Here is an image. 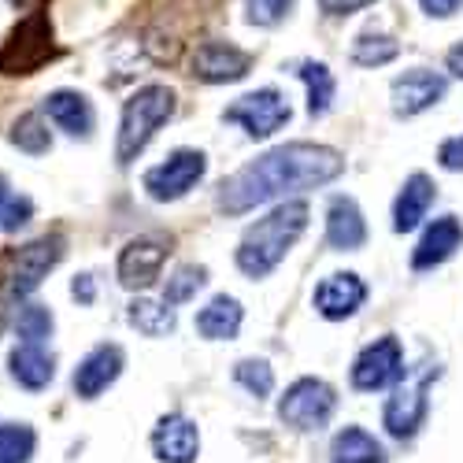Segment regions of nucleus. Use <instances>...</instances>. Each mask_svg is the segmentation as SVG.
<instances>
[{
  "label": "nucleus",
  "instance_id": "nucleus-2",
  "mask_svg": "<svg viewBox=\"0 0 463 463\" xmlns=\"http://www.w3.org/2000/svg\"><path fill=\"white\" fill-rule=\"evenodd\" d=\"M307 230V204L286 201L275 212L256 219L238 245V267L249 279H267L286 260V252L297 245V238Z\"/></svg>",
  "mask_w": 463,
  "mask_h": 463
},
{
  "label": "nucleus",
  "instance_id": "nucleus-22",
  "mask_svg": "<svg viewBox=\"0 0 463 463\" xmlns=\"http://www.w3.org/2000/svg\"><path fill=\"white\" fill-rule=\"evenodd\" d=\"M241 319H245V312L234 297H212L208 307L197 312V330L208 341H230V337H238Z\"/></svg>",
  "mask_w": 463,
  "mask_h": 463
},
{
  "label": "nucleus",
  "instance_id": "nucleus-39",
  "mask_svg": "<svg viewBox=\"0 0 463 463\" xmlns=\"http://www.w3.org/2000/svg\"><path fill=\"white\" fill-rule=\"evenodd\" d=\"M12 5H15V8H26V5H30V0H12Z\"/></svg>",
  "mask_w": 463,
  "mask_h": 463
},
{
  "label": "nucleus",
  "instance_id": "nucleus-1",
  "mask_svg": "<svg viewBox=\"0 0 463 463\" xmlns=\"http://www.w3.org/2000/svg\"><path fill=\"white\" fill-rule=\"evenodd\" d=\"M345 171V160L337 148L312 145V141H293L282 148L263 152L260 160L245 164L219 185V208L226 215H245L267 201L289 197V193L319 189L334 182Z\"/></svg>",
  "mask_w": 463,
  "mask_h": 463
},
{
  "label": "nucleus",
  "instance_id": "nucleus-13",
  "mask_svg": "<svg viewBox=\"0 0 463 463\" xmlns=\"http://www.w3.org/2000/svg\"><path fill=\"white\" fill-rule=\"evenodd\" d=\"M119 374H123V349L119 345H97L74 367V393L82 401H97Z\"/></svg>",
  "mask_w": 463,
  "mask_h": 463
},
{
  "label": "nucleus",
  "instance_id": "nucleus-8",
  "mask_svg": "<svg viewBox=\"0 0 463 463\" xmlns=\"http://www.w3.org/2000/svg\"><path fill=\"white\" fill-rule=\"evenodd\" d=\"M208 171V156L197 148H178L164 164L145 171V193L152 201H178L197 185Z\"/></svg>",
  "mask_w": 463,
  "mask_h": 463
},
{
  "label": "nucleus",
  "instance_id": "nucleus-7",
  "mask_svg": "<svg viewBox=\"0 0 463 463\" xmlns=\"http://www.w3.org/2000/svg\"><path fill=\"white\" fill-rule=\"evenodd\" d=\"M334 408H337V393L323 378H297L279 401V419L286 427L307 434V430H323Z\"/></svg>",
  "mask_w": 463,
  "mask_h": 463
},
{
  "label": "nucleus",
  "instance_id": "nucleus-36",
  "mask_svg": "<svg viewBox=\"0 0 463 463\" xmlns=\"http://www.w3.org/2000/svg\"><path fill=\"white\" fill-rule=\"evenodd\" d=\"M71 297L79 300V304H93V300H97V282H93V275H74Z\"/></svg>",
  "mask_w": 463,
  "mask_h": 463
},
{
  "label": "nucleus",
  "instance_id": "nucleus-38",
  "mask_svg": "<svg viewBox=\"0 0 463 463\" xmlns=\"http://www.w3.org/2000/svg\"><path fill=\"white\" fill-rule=\"evenodd\" d=\"M445 63H449V71L456 74V79H463V45H456V49H449V56H445Z\"/></svg>",
  "mask_w": 463,
  "mask_h": 463
},
{
  "label": "nucleus",
  "instance_id": "nucleus-25",
  "mask_svg": "<svg viewBox=\"0 0 463 463\" xmlns=\"http://www.w3.org/2000/svg\"><path fill=\"white\" fill-rule=\"evenodd\" d=\"M8 141L19 152H26V156H45V152L52 148V130H49L42 111H23L8 130Z\"/></svg>",
  "mask_w": 463,
  "mask_h": 463
},
{
  "label": "nucleus",
  "instance_id": "nucleus-9",
  "mask_svg": "<svg viewBox=\"0 0 463 463\" xmlns=\"http://www.w3.org/2000/svg\"><path fill=\"white\" fill-rule=\"evenodd\" d=\"M289 100L279 93V90H256V93H245L241 100H234L222 119L226 123H238L249 137H271L275 130H282L289 123Z\"/></svg>",
  "mask_w": 463,
  "mask_h": 463
},
{
  "label": "nucleus",
  "instance_id": "nucleus-4",
  "mask_svg": "<svg viewBox=\"0 0 463 463\" xmlns=\"http://www.w3.org/2000/svg\"><path fill=\"white\" fill-rule=\"evenodd\" d=\"M49 60H56L49 12H30L0 45V74H37Z\"/></svg>",
  "mask_w": 463,
  "mask_h": 463
},
{
  "label": "nucleus",
  "instance_id": "nucleus-23",
  "mask_svg": "<svg viewBox=\"0 0 463 463\" xmlns=\"http://www.w3.org/2000/svg\"><path fill=\"white\" fill-rule=\"evenodd\" d=\"M330 459L334 463H385V449L364 427H345L330 441Z\"/></svg>",
  "mask_w": 463,
  "mask_h": 463
},
{
  "label": "nucleus",
  "instance_id": "nucleus-27",
  "mask_svg": "<svg viewBox=\"0 0 463 463\" xmlns=\"http://www.w3.org/2000/svg\"><path fill=\"white\" fill-rule=\"evenodd\" d=\"M37 434L26 422H0V463H26L33 456Z\"/></svg>",
  "mask_w": 463,
  "mask_h": 463
},
{
  "label": "nucleus",
  "instance_id": "nucleus-19",
  "mask_svg": "<svg viewBox=\"0 0 463 463\" xmlns=\"http://www.w3.org/2000/svg\"><path fill=\"white\" fill-rule=\"evenodd\" d=\"M367 241V222L353 197H334L326 212V245L337 252H353Z\"/></svg>",
  "mask_w": 463,
  "mask_h": 463
},
{
  "label": "nucleus",
  "instance_id": "nucleus-21",
  "mask_svg": "<svg viewBox=\"0 0 463 463\" xmlns=\"http://www.w3.org/2000/svg\"><path fill=\"white\" fill-rule=\"evenodd\" d=\"M434 204V182L427 175H411L401 189V197L393 204V230L397 234H408V230H415L422 219H427Z\"/></svg>",
  "mask_w": 463,
  "mask_h": 463
},
{
  "label": "nucleus",
  "instance_id": "nucleus-30",
  "mask_svg": "<svg viewBox=\"0 0 463 463\" xmlns=\"http://www.w3.org/2000/svg\"><path fill=\"white\" fill-rule=\"evenodd\" d=\"M397 52H401V45L390 33H360L356 45H353V60L360 67H382V63L397 60Z\"/></svg>",
  "mask_w": 463,
  "mask_h": 463
},
{
  "label": "nucleus",
  "instance_id": "nucleus-37",
  "mask_svg": "<svg viewBox=\"0 0 463 463\" xmlns=\"http://www.w3.org/2000/svg\"><path fill=\"white\" fill-rule=\"evenodd\" d=\"M419 5H422V12L434 15V19H452L463 0H419Z\"/></svg>",
  "mask_w": 463,
  "mask_h": 463
},
{
  "label": "nucleus",
  "instance_id": "nucleus-12",
  "mask_svg": "<svg viewBox=\"0 0 463 463\" xmlns=\"http://www.w3.org/2000/svg\"><path fill=\"white\" fill-rule=\"evenodd\" d=\"M249 67H252V56L230 42H204L197 52H193V74H197L201 82H212V86L245 79Z\"/></svg>",
  "mask_w": 463,
  "mask_h": 463
},
{
  "label": "nucleus",
  "instance_id": "nucleus-35",
  "mask_svg": "<svg viewBox=\"0 0 463 463\" xmlns=\"http://www.w3.org/2000/svg\"><path fill=\"white\" fill-rule=\"evenodd\" d=\"M367 5H374V0H319V8L326 15H353V12L367 8Z\"/></svg>",
  "mask_w": 463,
  "mask_h": 463
},
{
  "label": "nucleus",
  "instance_id": "nucleus-33",
  "mask_svg": "<svg viewBox=\"0 0 463 463\" xmlns=\"http://www.w3.org/2000/svg\"><path fill=\"white\" fill-rule=\"evenodd\" d=\"M293 8V0H245V15L256 26H279Z\"/></svg>",
  "mask_w": 463,
  "mask_h": 463
},
{
  "label": "nucleus",
  "instance_id": "nucleus-18",
  "mask_svg": "<svg viewBox=\"0 0 463 463\" xmlns=\"http://www.w3.org/2000/svg\"><path fill=\"white\" fill-rule=\"evenodd\" d=\"M459 245H463V226H459V219H456V215H441V219H434V222L427 226V234L419 238V245H415V252H411V267H415V271H430V267L445 263Z\"/></svg>",
  "mask_w": 463,
  "mask_h": 463
},
{
  "label": "nucleus",
  "instance_id": "nucleus-17",
  "mask_svg": "<svg viewBox=\"0 0 463 463\" xmlns=\"http://www.w3.org/2000/svg\"><path fill=\"white\" fill-rule=\"evenodd\" d=\"M45 115H49L52 127H60L71 137H90L93 123H97L90 97L79 93V90H56V93H49L45 97Z\"/></svg>",
  "mask_w": 463,
  "mask_h": 463
},
{
  "label": "nucleus",
  "instance_id": "nucleus-29",
  "mask_svg": "<svg viewBox=\"0 0 463 463\" xmlns=\"http://www.w3.org/2000/svg\"><path fill=\"white\" fill-rule=\"evenodd\" d=\"M15 337L23 345H45L52 337V312L45 304H26L19 307V319H15Z\"/></svg>",
  "mask_w": 463,
  "mask_h": 463
},
{
  "label": "nucleus",
  "instance_id": "nucleus-20",
  "mask_svg": "<svg viewBox=\"0 0 463 463\" xmlns=\"http://www.w3.org/2000/svg\"><path fill=\"white\" fill-rule=\"evenodd\" d=\"M8 371L12 378L23 385V390H45V385L56 378V356L45 349V345H15L8 356Z\"/></svg>",
  "mask_w": 463,
  "mask_h": 463
},
{
  "label": "nucleus",
  "instance_id": "nucleus-32",
  "mask_svg": "<svg viewBox=\"0 0 463 463\" xmlns=\"http://www.w3.org/2000/svg\"><path fill=\"white\" fill-rule=\"evenodd\" d=\"M234 378L245 385L256 401L271 397V390H275V371H271V364H267V360H241L234 367Z\"/></svg>",
  "mask_w": 463,
  "mask_h": 463
},
{
  "label": "nucleus",
  "instance_id": "nucleus-5",
  "mask_svg": "<svg viewBox=\"0 0 463 463\" xmlns=\"http://www.w3.org/2000/svg\"><path fill=\"white\" fill-rule=\"evenodd\" d=\"M438 378V367L427 364L422 371H404V378L393 385V397L385 401V411H382V422L385 430H390L393 438H415L419 427L427 422V411H430V382Z\"/></svg>",
  "mask_w": 463,
  "mask_h": 463
},
{
  "label": "nucleus",
  "instance_id": "nucleus-14",
  "mask_svg": "<svg viewBox=\"0 0 463 463\" xmlns=\"http://www.w3.org/2000/svg\"><path fill=\"white\" fill-rule=\"evenodd\" d=\"M449 82L441 79V74L427 71V67H415V71H404L401 79L393 82V111L397 115H419V111H427L434 108L441 97H445Z\"/></svg>",
  "mask_w": 463,
  "mask_h": 463
},
{
  "label": "nucleus",
  "instance_id": "nucleus-10",
  "mask_svg": "<svg viewBox=\"0 0 463 463\" xmlns=\"http://www.w3.org/2000/svg\"><path fill=\"white\" fill-rule=\"evenodd\" d=\"M404 349L397 337H378L374 345L356 356L353 364V385L364 393H374V390H385V385H397L404 378Z\"/></svg>",
  "mask_w": 463,
  "mask_h": 463
},
{
  "label": "nucleus",
  "instance_id": "nucleus-16",
  "mask_svg": "<svg viewBox=\"0 0 463 463\" xmlns=\"http://www.w3.org/2000/svg\"><path fill=\"white\" fill-rule=\"evenodd\" d=\"M316 312L323 319H349L356 307L367 300V286L360 282V275H326L319 286H316Z\"/></svg>",
  "mask_w": 463,
  "mask_h": 463
},
{
  "label": "nucleus",
  "instance_id": "nucleus-6",
  "mask_svg": "<svg viewBox=\"0 0 463 463\" xmlns=\"http://www.w3.org/2000/svg\"><path fill=\"white\" fill-rule=\"evenodd\" d=\"M63 260V238H37V241H30V245H23L15 256H12V263H8V271H5V279H0V297L5 300H23V297H30L37 286H42L45 279H49V271Z\"/></svg>",
  "mask_w": 463,
  "mask_h": 463
},
{
  "label": "nucleus",
  "instance_id": "nucleus-28",
  "mask_svg": "<svg viewBox=\"0 0 463 463\" xmlns=\"http://www.w3.org/2000/svg\"><path fill=\"white\" fill-rule=\"evenodd\" d=\"M30 219H33V201L15 193L8 185V178L0 175V230H5V234H15V230L26 226Z\"/></svg>",
  "mask_w": 463,
  "mask_h": 463
},
{
  "label": "nucleus",
  "instance_id": "nucleus-31",
  "mask_svg": "<svg viewBox=\"0 0 463 463\" xmlns=\"http://www.w3.org/2000/svg\"><path fill=\"white\" fill-rule=\"evenodd\" d=\"M204 279H208V271H204V267H197V263L175 267V275H171L167 286H164V300H167V304H185V300H193V297H197V289L204 286Z\"/></svg>",
  "mask_w": 463,
  "mask_h": 463
},
{
  "label": "nucleus",
  "instance_id": "nucleus-15",
  "mask_svg": "<svg viewBox=\"0 0 463 463\" xmlns=\"http://www.w3.org/2000/svg\"><path fill=\"white\" fill-rule=\"evenodd\" d=\"M152 452L164 463H193L201 452V434L185 415H164L152 430Z\"/></svg>",
  "mask_w": 463,
  "mask_h": 463
},
{
  "label": "nucleus",
  "instance_id": "nucleus-26",
  "mask_svg": "<svg viewBox=\"0 0 463 463\" xmlns=\"http://www.w3.org/2000/svg\"><path fill=\"white\" fill-rule=\"evenodd\" d=\"M297 74L307 86V115L319 119V115H326L330 104H334V74H330L326 63H316V60H304L297 67Z\"/></svg>",
  "mask_w": 463,
  "mask_h": 463
},
{
  "label": "nucleus",
  "instance_id": "nucleus-24",
  "mask_svg": "<svg viewBox=\"0 0 463 463\" xmlns=\"http://www.w3.org/2000/svg\"><path fill=\"white\" fill-rule=\"evenodd\" d=\"M130 326L145 337H167L175 330V304L167 300H148V297H137L127 312Z\"/></svg>",
  "mask_w": 463,
  "mask_h": 463
},
{
  "label": "nucleus",
  "instance_id": "nucleus-3",
  "mask_svg": "<svg viewBox=\"0 0 463 463\" xmlns=\"http://www.w3.org/2000/svg\"><path fill=\"white\" fill-rule=\"evenodd\" d=\"M175 90L171 86H145L137 90L127 104H123V119H119V145H115V156L119 164L137 160L145 145L160 134V127L175 115Z\"/></svg>",
  "mask_w": 463,
  "mask_h": 463
},
{
  "label": "nucleus",
  "instance_id": "nucleus-11",
  "mask_svg": "<svg viewBox=\"0 0 463 463\" xmlns=\"http://www.w3.org/2000/svg\"><path fill=\"white\" fill-rule=\"evenodd\" d=\"M167 241L160 238H134L127 241V249L119 252V263H115V271H119V286L123 289H152L160 282V271L167 263Z\"/></svg>",
  "mask_w": 463,
  "mask_h": 463
},
{
  "label": "nucleus",
  "instance_id": "nucleus-34",
  "mask_svg": "<svg viewBox=\"0 0 463 463\" xmlns=\"http://www.w3.org/2000/svg\"><path fill=\"white\" fill-rule=\"evenodd\" d=\"M438 160L445 171H463V134L459 137H449L441 148H438Z\"/></svg>",
  "mask_w": 463,
  "mask_h": 463
}]
</instances>
